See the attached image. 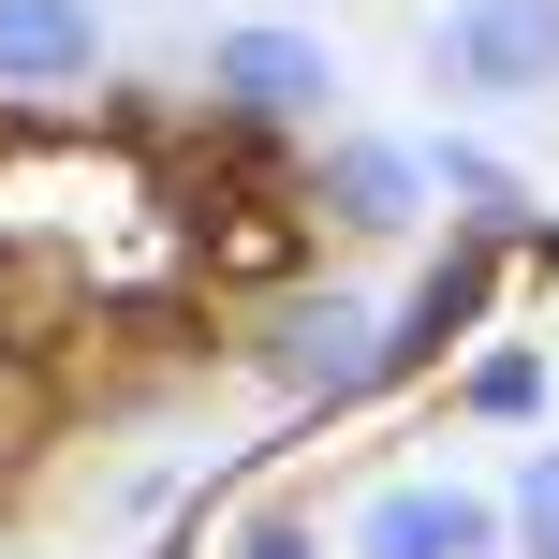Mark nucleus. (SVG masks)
Returning a JSON list of instances; mask_svg holds the SVG:
<instances>
[{
  "label": "nucleus",
  "instance_id": "obj_1",
  "mask_svg": "<svg viewBox=\"0 0 559 559\" xmlns=\"http://www.w3.org/2000/svg\"><path fill=\"white\" fill-rule=\"evenodd\" d=\"M206 118L222 133H338V45L295 15L206 29Z\"/></svg>",
  "mask_w": 559,
  "mask_h": 559
},
{
  "label": "nucleus",
  "instance_id": "obj_2",
  "mask_svg": "<svg viewBox=\"0 0 559 559\" xmlns=\"http://www.w3.org/2000/svg\"><path fill=\"white\" fill-rule=\"evenodd\" d=\"M251 368L280 383V413H354V397H383V309L368 295H265L251 324Z\"/></svg>",
  "mask_w": 559,
  "mask_h": 559
},
{
  "label": "nucleus",
  "instance_id": "obj_3",
  "mask_svg": "<svg viewBox=\"0 0 559 559\" xmlns=\"http://www.w3.org/2000/svg\"><path fill=\"white\" fill-rule=\"evenodd\" d=\"M427 74L456 104H559V0H442Z\"/></svg>",
  "mask_w": 559,
  "mask_h": 559
},
{
  "label": "nucleus",
  "instance_id": "obj_4",
  "mask_svg": "<svg viewBox=\"0 0 559 559\" xmlns=\"http://www.w3.org/2000/svg\"><path fill=\"white\" fill-rule=\"evenodd\" d=\"M295 206L338 222V236H413V222H427V147H413V133H309Z\"/></svg>",
  "mask_w": 559,
  "mask_h": 559
},
{
  "label": "nucleus",
  "instance_id": "obj_5",
  "mask_svg": "<svg viewBox=\"0 0 559 559\" xmlns=\"http://www.w3.org/2000/svg\"><path fill=\"white\" fill-rule=\"evenodd\" d=\"M501 501L486 486H442V472H397L354 501V559H501Z\"/></svg>",
  "mask_w": 559,
  "mask_h": 559
},
{
  "label": "nucleus",
  "instance_id": "obj_6",
  "mask_svg": "<svg viewBox=\"0 0 559 559\" xmlns=\"http://www.w3.org/2000/svg\"><path fill=\"white\" fill-rule=\"evenodd\" d=\"M486 309H501V236H442V265L383 309V383H427V368H442Z\"/></svg>",
  "mask_w": 559,
  "mask_h": 559
},
{
  "label": "nucleus",
  "instance_id": "obj_7",
  "mask_svg": "<svg viewBox=\"0 0 559 559\" xmlns=\"http://www.w3.org/2000/svg\"><path fill=\"white\" fill-rule=\"evenodd\" d=\"M104 74V0H0V88H88Z\"/></svg>",
  "mask_w": 559,
  "mask_h": 559
},
{
  "label": "nucleus",
  "instance_id": "obj_8",
  "mask_svg": "<svg viewBox=\"0 0 559 559\" xmlns=\"http://www.w3.org/2000/svg\"><path fill=\"white\" fill-rule=\"evenodd\" d=\"M427 206H456V236H501V251H515V222H531V177H515L486 133H427Z\"/></svg>",
  "mask_w": 559,
  "mask_h": 559
},
{
  "label": "nucleus",
  "instance_id": "obj_9",
  "mask_svg": "<svg viewBox=\"0 0 559 559\" xmlns=\"http://www.w3.org/2000/svg\"><path fill=\"white\" fill-rule=\"evenodd\" d=\"M456 413H486V427H531V413H545V354H531V338L472 354V368H456Z\"/></svg>",
  "mask_w": 559,
  "mask_h": 559
},
{
  "label": "nucleus",
  "instance_id": "obj_10",
  "mask_svg": "<svg viewBox=\"0 0 559 559\" xmlns=\"http://www.w3.org/2000/svg\"><path fill=\"white\" fill-rule=\"evenodd\" d=\"M501 531H515V559H559V442H531V456H515Z\"/></svg>",
  "mask_w": 559,
  "mask_h": 559
},
{
  "label": "nucleus",
  "instance_id": "obj_11",
  "mask_svg": "<svg viewBox=\"0 0 559 559\" xmlns=\"http://www.w3.org/2000/svg\"><path fill=\"white\" fill-rule=\"evenodd\" d=\"M236 559H324V531H309V515H280V501H265L251 531H236Z\"/></svg>",
  "mask_w": 559,
  "mask_h": 559
}]
</instances>
